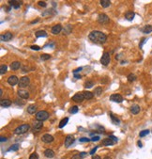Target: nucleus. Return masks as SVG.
I'll use <instances>...</instances> for the list:
<instances>
[{"label": "nucleus", "mask_w": 152, "mask_h": 159, "mask_svg": "<svg viewBox=\"0 0 152 159\" xmlns=\"http://www.w3.org/2000/svg\"><path fill=\"white\" fill-rule=\"evenodd\" d=\"M88 38L91 42H95V43H100V44L104 43L107 40L106 35L102 32L98 31V30H94V31L90 32L88 35Z\"/></svg>", "instance_id": "1"}, {"label": "nucleus", "mask_w": 152, "mask_h": 159, "mask_svg": "<svg viewBox=\"0 0 152 159\" xmlns=\"http://www.w3.org/2000/svg\"><path fill=\"white\" fill-rule=\"evenodd\" d=\"M29 129H30V125L27 124V123H25V124H22V125H20V126H18L14 130V134H16V135H23V134L26 133Z\"/></svg>", "instance_id": "2"}, {"label": "nucleus", "mask_w": 152, "mask_h": 159, "mask_svg": "<svg viewBox=\"0 0 152 159\" xmlns=\"http://www.w3.org/2000/svg\"><path fill=\"white\" fill-rule=\"evenodd\" d=\"M49 118V113L45 110H41L36 113V120L41 121V122H44Z\"/></svg>", "instance_id": "3"}, {"label": "nucleus", "mask_w": 152, "mask_h": 159, "mask_svg": "<svg viewBox=\"0 0 152 159\" xmlns=\"http://www.w3.org/2000/svg\"><path fill=\"white\" fill-rule=\"evenodd\" d=\"M97 21H98V23H100L101 25H105V24H108L110 22V18L105 13H101L100 15L98 16Z\"/></svg>", "instance_id": "4"}, {"label": "nucleus", "mask_w": 152, "mask_h": 159, "mask_svg": "<svg viewBox=\"0 0 152 159\" xmlns=\"http://www.w3.org/2000/svg\"><path fill=\"white\" fill-rule=\"evenodd\" d=\"M29 83H30L29 77H27V76H23V77L20 78L18 85H19V88H25V87H27V86L29 85Z\"/></svg>", "instance_id": "5"}, {"label": "nucleus", "mask_w": 152, "mask_h": 159, "mask_svg": "<svg viewBox=\"0 0 152 159\" xmlns=\"http://www.w3.org/2000/svg\"><path fill=\"white\" fill-rule=\"evenodd\" d=\"M110 60H111V57H110V54L109 53H104L101 58V63L102 64L103 66H107L108 64L110 63Z\"/></svg>", "instance_id": "6"}, {"label": "nucleus", "mask_w": 152, "mask_h": 159, "mask_svg": "<svg viewBox=\"0 0 152 159\" xmlns=\"http://www.w3.org/2000/svg\"><path fill=\"white\" fill-rule=\"evenodd\" d=\"M85 100V96H84V92H78L72 96V101H74L76 103H82Z\"/></svg>", "instance_id": "7"}, {"label": "nucleus", "mask_w": 152, "mask_h": 159, "mask_svg": "<svg viewBox=\"0 0 152 159\" xmlns=\"http://www.w3.org/2000/svg\"><path fill=\"white\" fill-rule=\"evenodd\" d=\"M110 101L115 102V103H122L123 102V97L120 94L115 93V94H112L110 96Z\"/></svg>", "instance_id": "8"}, {"label": "nucleus", "mask_w": 152, "mask_h": 159, "mask_svg": "<svg viewBox=\"0 0 152 159\" xmlns=\"http://www.w3.org/2000/svg\"><path fill=\"white\" fill-rule=\"evenodd\" d=\"M42 127H43V122H42L36 120V121L33 122V130H34V131H40Z\"/></svg>", "instance_id": "9"}, {"label": "nucleus", "mask_w": 152, "mask_h": 159, "mask_svg": "<svg viewBox=\"0 0 152 159\" xmlns=\"http://www.w3.org/2000/svg\"><path fill=\"white\" fill-rule=\"evenodd\" d=\"M74 142V137L71 136V135H69L66 137V139H65V147H70L71 144Z\"/></svg>", "instance_id": "10"}, {"label": "nucleus", "mask_w": 152, "mask_h": 159, "mask_svg": "<svg viewBox=\"0 0 152 159\" xmlns=\"http://www.w3.org/2000/svg\"><path fill=\"white\" fill-rule=\"evenodd\" d=\"M8 83L10 85V86H15L17 84H19V79L16 75H11L8 78Z\"/></svg>", "instance_id": "11"}, {"label": "nucleus", "mask_w": 152, "mask_h": 159, "mask_svg": "<svg viewBox=\"0 0 152 159\" xmlns=\"http://www.w3.org/2000/svg\"><path fill=\"white\" fill-rule=\"evenodd\" d=\"M41 140H42L44 143H51V142L54 141V137L51 136V135H49V134H45V135L42 136Z\"/></svg>", "instance_id": "12"}, {"label": "nucleus", "mask_w": 152, "mask_h": 159, "mask_svg": "<svg viewBox=\"0 0 152 159\" xmlns=\"http://www.w3.org/2000/svg\"><path fill=\"white\" fill-rule=\"evenodd\" d=\"M12 37H13V35L10 32H7V33L1 35V41H3V42H9V41H10L12 39Z\"/></svg>", "instance_id": "13"}, {"label": "nucleus", "mask_w": 152, "mask_h": 159, "mask_svg": "<svg viewBox=\"0 0 152 159\" xmlns=\"http://www.w3.org/2000/svg\"><path fill=\"white\" fill-rule=\"evenodd\" d=\"M17 93H18V96L22 99H28L29 98V92H27L25 90H19Z\"/></svg>", "instance_id": "14"}, {"label": "nucleus", "mask_w": 152, "mask_h": 159, "mask_svg": "<svg viewBox=\"0 0 152 159\" xmlns=\"http://www.w3.org/2000/svg\"><path fill=\"white\" fill-rule=\"evenodd\" d=\"M62 29H63V28H62V26H61V25H56V26H54L52 27L51 31H52L53 34H56H56H59Z\"/></svg>", "instance_id": "15"}, {"label": "nucleus", "mask_w": 152, "mask_h": 159, "mask_svg": "<svg viewBox=\"0 0 152 159\" xmlns=\"http://www.w3.org/2000/svg\"><path fill=\"white\" fill-rule=\"evenodd\" d=\"M9 4L10 5V7H12L13 9H19L20 7H21V5H22V2H19V1H16V0H10L9 1Z\"/></svg>", "instance_id": "16"}, {"label": "nucleus", "mask_w": 152, "mask_h": 159, "mask_svg": "<svg viewBox=\"0 0 152 159\" xmlns=\"http://www.w3.org/2000/svg\"><path fill=\"white\" fill-rule=\"evenodd\" d=\"M11 104H12L11 101L9 100V99H3V100H1V102H0V105H1L2 107H9V106H11Z\"/></svg>", "instance_id": "17"}, {"label": "nucleus", "mask_w": 152, "mask_h": 159, "mask_svg": "<svg viewBox=\"0 0 152 159\" xmlns=\"http://www.w3.org/2000/svg\"><path fill=\"white\" fill-rule=\"evenodd\" d=\"M44 155L47 158H53L55 156V152L51 149H46L45 152H44Z\"/></svg>", "instance_id": "18"}, {"label": "nucleus", "mask_w": 152, "mask_h": 159, "mask_svg": "<svg viewBox=\"0 0 152 159\" xmlns=\"http://www.w3.org/2000/svg\"><path fill=\"white\" fill-rule=\"evenodd\" d=\"M140 106H138V105H133V106H131V112H132V114H133V115H137L139 112H140Z\"/></svg>", "instance_id": "19"}, {"label": "nucleus", "mask_w": 152, "mask_h": 159, "mask_svg": "<svg viewBox=\"0 0 152 159\" xmlns=\"http://www.w3.org/2000/svg\"><path fill=\"white\" fill-rule=\"evenodd\" d=\"M134 16H135V13L133 11H127L125 13V19H127L128 21H132Z\"/></svg>", "instance_id": "20"}, {"label": "nucleus", "mask_w": 152, "mask_h": 159, "mask_svg": "<svg viewBox=\"0 0 152 159\" xmlns=\"http://www.w3.org/2000/svg\"><path fill=\"white\" fill-rule=\"evenodd\" d=\"M21 68V63L19 61H13L12 63L10 64V69L12 71H17Z\"/></svg>", "instance_id": "21"}, {"label": "nucleus", "mask_w": 152, "mask_h": 159, "mask_svg": "<svg viewBox=\"0 0 152 159\" xmlns=\"http://www.w3.org/2000/svg\"><path fill=\"white\" fill-rule=\"evenodd\" d=\"M110 118H111V121L114 124H119L120 123V120L117 117H116L113 113H110Z\"/></svg>", "instance_id": "22"}, {"label": "nucleus", "mask_w": 152, "mask_h": 159, "mask_svg": "<svg viewBox=\"0 0 152 159\" xmlns=\"http://www.w3.org/2000/svg\"><path fill=\"white\" fill-rule=\"evenodd\" d=\"M141 31L143 32V33H145V34H148V33H150V32H152V26H149V25L145 26L141 29Z\"/></svg>", "instance_id": "23"}, {"label": "nucleus", "mask_w": 152, "mask_h": 159, "mask_svg": "<svg viewBox=\"0 0 152 159\" xmlns=\"http://www.w3.org/2000/svg\"><path fill=\"white\" fill-rule=\"evenodd\" d=\"M35 35H36L37 38H45V37H47V33L44 30H38Z\"/></svg>", "instance_id": "24"}, {"label": "nucleus", "mask_w": 152, "mask_h": 159, "mask_svg": "<svg viewBox=\"0 0 152 159\" xmlns=\"http://www.w3.org/2000/svg\"><path fill=\"white\" fill-rule=\"evenodd\" d=\"M114 144H115V142H114L111 138H109L102 140V145H103V146H112V145H114Z\"/></svg>", "instance_id": "25"}, {"label": "nucleus", "mask_w": 152, "mask_h": 159, "mask_svg": "<svg viewBox=\"0 0 152 159\" xmlns=\"http://www.w3.org/2000/svg\"><path fill=\"white\" fill-rule=\"evenodd\" d=\"M84 96H85V99L86 100H90L93 98V96H94V93L91 92V91H88V90H86V91H84Z\"/></svg>", "instance_id": "26"}, {"label": "nucleus", "mask_w": 152, "mask_h": 159, "mask_svg": "<svg viewBox=\"0 0 152 159\" xmlns=\"http://www.w3.org/2000/svg\"><path fill=\"white\" fill-rule=\"evenodd\" d=\"M37 111V106L36 105H31L27 107V112L29 114H35Z\"/></svg>", "instance_id": "27"}, {"label": "nucleus", "mask_w": 152, "mask_h": 159, "mask_svg": "<svg viewBox=\"0 0 152 159\" xmlns=\"http://www.w3.org/2000/svg\"><path fill=\"white\" fill-rule=\"evenodd\" d=\"M100 3H101V6L102 8H104V9H106V8L111 6V1H109V0H101Z\"/></svg>", "instance_id": "28"}, {"label": "nucleus", "mask_w": 152, "mask_h": 159, "mask_svg": "<svg viewBox=\"0 0 152 159\" xmlns=\"http://www.w3.org/2000/svg\"><path fill=\"white\" fill-rule=\"evenodd\" d=\"M68 122H69V118L68 117H66V118H64V119H62L61 120V122H59V125H58V127L59 128H63L67 123H68Z\"/></svg>", "instance_id": "29"}, {"label": "nucleus", "mask_w": 152, "mask_h": 159, "mask_svg": "<svg viewBox=\"0 0 152 159\" xmlns=\"http://www.w3.org/2000/svg\"><path fill=\"white\" fill-rule=\"evenodd\" d=\"M7 70H8V66H7L6 64H2V65L0 66V74H6Z\"/></svg>", "instance_id": "30"}, {"label": "nucleus", "mask_w": 152, "mask_h": 159, "mask_svg": "<svg viewBox=\"0 0 152 159\" xmlns=\"http://www.w3.org/2000/svg\"><path fill=\"white\" fill-rule=\"evenodd\" d=\"M101 93H102V89H101V87H98V88L95 89V90H94V94H95L96 96H100Z\"/></svg>", "instance_id": "31"}, {"label": "nucleus", "mask_w": 152, "mask_h": 159, "mask_svg": "<svg viewBox=\"0 0 152 159\" xmlns=\"http://www.w3.org/2000/svg\"><path fill=\"white\" fill-rule=\"evenodd\" d=\"M128 80H129L130 82L135 81V80H136V75H135L134 74H130L128 75Z\"/></svg>", "instance_id": "32"}, {"label": "nucleus", "mask_w": 152, "mask_h": 159, "mask_svg": "<svg viewBox=\"0 0 152 159\" xmlns=\"http://www.w3.org/2000/svg\"><path fill=\"white\" fill-rule=\"evenodd\" d=\"M78 110H79V108H78V106H73L72 107H71L70 108V113L71 114H76L77 112H78Z\"/></svg>", "instance_id": "33"}, {"label": "nucleus", "mask_w": 152, "mask_h": 159, "mask_svg": "<svg viewBox=\"0 0 152 159\" xmlns=\"http://www.w3.org/2000/svg\"><path fill=\"white\" fill-rule=\"evenodd\" d=\"M50 58H51V55H49V54H42L41 56V60H48Z\"/></svg>", "instance_id": "34"}, {"label": "nucleus", "mask_w": 152, "mask_h": 159, "mask_svg": "<svg viewBox=\"0 0 152 159\" xmlns=\"http://www.w3.org/2000/svg\"><path fill=\"white\" fill-rule=\"evenodd\" d=\"M147 134H149V130H143V131H141L140 133H139V136H140V138H144V137H146Z\"/></svg>", "instance_id": "35"}, {"label": "nucleus", "mask_w": 152, "mask_h": 159, "mask_svg": "<svg viewBox=\"0 0 152 159\" xmlns=\"http://www.w3.org/2000/svg\"><path fill=\"white\" fill-rule=\"evenodd\" d=\"M94 86V83L92 82V81H87V82H86V84H85V88L86 89H90Z\"/></svg>", "instance_id": "36"}, {"label": "nucleus", "mask_w": 152, "mask_h": 159, "mask_svg": "<svg viewBox=\"0 0 152 159\" xmlns=\"http://www.w3.org/2000/svg\"><path fill=\"white\" fill-rule=\"evenodd\" d=\"M18 149H19V144H13L12 146H10V150L9 151H14V152H16V151H18Z\"/></svg>", "instance_id": "37"}, {"label": "nucleus", "mask_w": 152, "mask_h": 159, "mask_svg": "<svg viewBox=\"0 0 152 159\" xmlns=\"http://www.w3.org/2000/svg\"><path fill=\"white\" fill-rule=\"evenodd\" d=\"M38 5H39L40 7H41V8H46V6H47L45 1H39V2H38Z\"/></svg>", "instance_id": "38"}, {"label": "nucleus", "mask_w": 152, "mask_h": 159, "mask_svg": "<svg viewBox=\"0 0 152 159\" xmlns=\"http://www.w3.org/2000/svg\"><path fill=\"white\" fill-rule=\"evenodd\" d=\"M29 159H39V154L37 153H33L29 156Z\"/></svg>", "instance_id": "39"}, {"label": "nucleus", "mask_w": 152, "mask_h": 159, "mask_svg": "<svg viewBox=\"0 0 152 159\" xmlns=\"http://www.w3.org/2000/svg\"><path fill=\"white\" fill-rule=\"evenodd\" d=\"M109 138H111L115 143H117V141H118V138H116L115 136H113V135H111V136H109Z\"/></svg>", "instance_id": "40"}, {"label": "nucleus", "mask_w": 152, "mask_h": 159, "mask_svg": "<svg viewBox=\"0 0 152 159\" xmlns=\"http://www.w3.org/2000/svg\"><path fill=\"white\" fill-rule=\"evenodd\" d=\"M79 141H80V142H89L90 139L87 138H81L79 139Z\"/></svg>", "instance_id": "41"}, {"label": "nucleus", "mask_w": 152, "mask_h": 159, "mask_svg": "<svg viewBox=\"0 0 152 159\" xmlns=\"http://www.w3.org/2000/svg\"><path fill=\"white\" fill-rule=\"evenodd\" d=\"M30 48L32 49V50H37V51L41 49V47H40V46H38V45H31Z\"/></svg>", "instance_id": "42"}, {"label": "nucleus", "mask_w": 152, "mask_h": 159, "mask_svg": "<svg viewBox=\"0 0 152 159\" xmlns=\"http://www.w3.org/2000/svg\"><path fill=\"white\" fill-rule=\"evenodd\" d=\"M100 137L99 136H96V137H93L91 138V141H98V140H100Z\"/></svg>", "instance_id": "43"}, {"label": "nucleus", "mask_w": 152, "mask_h": 159, "mask_svg": "<svg viewBox=\"0 0 152 159\" xmlns=\"http://www.w3.org/2000/svg\"><path fill=\"white\" fill-rule=\"evenodd\" d=\"M97 149H98V147H95V148H93V149H92L91 151H90V153H89V154H91V155H94V154H95V153H96V151H97Z\"/></svg>", "instance_id": "44"}, {"label": "nucleus", "mask_w": 152, "mask_h": 159, "mask_svg": "<svg viewBox=\"0 0 152 159\" xmlns=\"http://www.w3.org/2000/svg\"><path fill=\"white\" fill-rule=\"evenodd\" d=\"M71 159H82V157L80 156V154H75V155H73V156L71 157Z\"/></svg>", "instance_id": "45"}, {"label": "nucleus", "mask_w": 152, "mask_h": 159, "mask_svg": "<svg viewBox=\"0 0 152 159\" xmlns=\"http://www.w3.org/2000/svg\"><path fill=\"white\" fill-rule=\"evenodd\" d=\"M146 41H147V39H146V38H144V39L141 41V42H140V45H139V46H140V48L143 47V44H144V42H145Z\"/></svg>", "instance_id": "46"}, {"label": "nucleus", "mask_w": 152, "mask_h": 159, "mask_svg": "<svg viewBox=\"0 0 152 159\" xmlns=\"http://www.w3.org/2000/svg\"><path fill=\"white\" fill-rule=\"evenodd\" d=\"M83 70V68L82 67H80V68H77V69H75L74 71H73V74H77L78 72H80V71H82Z\"/></svg>", "instance_id": "47"}, {"label": "nucleus", "mask_w": 152, "mask_h": 159, "mask_svg": "<svg viewBox=\"0 0 152 159\" xmlns=\"http://www.w3.org/2000/svg\"><path fill=\"white\" fill-rule=\"evenodd\" d=\"M73 75H74V78H76V79H80L82 77L81 74H73Z\"/></svg>", "instance_id": "48"}, {"label": "nucleus", "mask_w": 152, "mask_h": 159, "mask_svg": "<svg viewBox=\"0 0 152 159\" xmlns=\"http://www.w3.org/2000/svg\"><path fill=\"white\" fill-rule=\"evenodd\" d=\"M15 103H16V104H17V105H18V106H24V103H23V102H21V101L19 102L18 100H16Z\"/></svg>", "instance_id": "49"}, {"label": "nucleus", "mask_w": 152, "mask_h": 159, "mask_svg": "<svg viewBox=\"0 0 152 159\" xmlns=\"http://www.w3.org/2000/svg\"><path fill=\"white\" fill-rule=\"evenodd\" d=\"M0 141H1V142H5V141H7V138L1 137V138H0Z\"/></svg>", "instance_id": "50"}, {"label": "nucleus", "mask_w": 152, "mask_h": 159, "mask_svg": "<svg viewBox=\"0 0 152 159\" xmlns=\"http://www.w3.org/2000/svg\"><path fill=\"white\" fill-rule=\"evenodd\" d=\"M86 155V153H80V156H81L82 158H84Z\"/></svg>", "instance_id": "51"}, {"label": "nucleus", "mask_w": 152, "mask_h": 159, "mask_svg": "<svg viewBox=\"0 0 152 159\" xmlns=\"http://www.w3.org/2000/svg\"><path fill=\"white\" fill-rule=\"evenodd\" d=\"M92 159H101V156L100 155H93Z\"/></svg>", "instance_id": "52"}, {"label": "nucleus", "mask_w": 152, "mask_h": 159, "mask_svg": "<svg viewBox=\"0 0 152 159\" xmlns=\"http://www.w3.org/2000/svg\"><path fill=\"white\" fill-rule=\"evenodd\" d=\"M38 21H39V19H36V20L32 21V22H31V24H36V23H38Z\"/></svg>", "instance_id": "53"}, {"label": "nucleus", "mask_w": 152, "mask_h": 159, "mask_svg": "<svg viewBox=\"0 0 152 159\" xmlns=\"http://www.w3.org/2000/svg\"><path fill=\"white\" fill-rule=\"evenodd\" d=\"M137 145H138L139 147H142V146H143V144H142V142H141V141H138V143H137Z\"/></svg>", "instance_id": "54"}, {"label": "nucleus", "mask_w": 152, "mask_h": 159, "mask_svg": "<svg viewBox=\"0 0 152 159\" xmlns=\"http://www.w3.org/2000/svg\"><path fill=\"white\" fill-rule=\"evenodd\" d=\"M0 95L1 96L3 95V90H2V89H0Z\"/></svg>", "instance_id": "55"}, {"label": "nucleus", "mask_w": 152, "mask_h": 159, "mask_svg": "<svg viewBox=\"0 0 152 159\" xmlns=\"http://www.w3.org/2000/svg\"><path fill=\"white\" fill-rule=\"evenodd\" d=\"M103 159H111V157H110V156H105Z\"/></svg>", "instance_id": "56"}]
</instances>
